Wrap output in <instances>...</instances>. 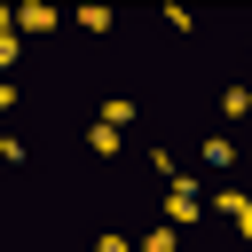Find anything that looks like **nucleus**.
Wrapping results in <instances>:
<instances>
[{
    "instance_id": "5",
    "label": "nucleus",
    "mask_w": 252,
    "mask_h": 252,
    "mask_svg": "<svg viewBox=\"0 0 252 252\" xmlns=\"http://www.w3.org/2000/svg\"><path fill=\"white\" fill-rule=\"evenodd\" d=\"M87 150H94V158H118V126L94 118V126H87Z\"/></svg>"
},
{
    "instance_id": "4",
    "label": "nucleus",
    "mask_w": 252,
    "mask_h": 252,
    "mask_svg": "<svg viewBox=\"0 0 252 252\" xmlns=\"http://www.w3.org/2000/svg\"><path fill=\"white\" fill-rule=\"evenodd\" d=\"M94 118H102V126H134V102H126V94H102V110H94Z\"/></svg>"
},
{
    "instance_id": "2",
    "label": "nucleus",
    "mask_w": 252,
    "mask_h": 252,
    "mask_svg": "<svg viewBox=\"0 0 252 252\" xmlns=\"http://www.w3.org/2000/svg\"><path fill=\"white\" fill-rule=\"evenodd\" d=\"M8 24H16V32H55V8H39V0H24V8H8Z\"/></svg>"
},
{
    "instance_id": "3",
    "label": "nucleus",
    "mask_w": 252,
    "mask_h": 252,
    "mask_svg": "<svg viewBox=\"0 0 252 252\" xmlns=\"http://www.w3.org/2000/svg\"><path fill=\"white\" fill-rule=\"evenodd\" d=\"M213 213H220V220H236V228H252V205H244V189H213Z\"/></svg>"
},
{
    "instance_id": "1",
    "label": "nucleus",
    "mask_w": 252,
    "mask_h": 252,
    "mask_svg": "<svg viewBox=\"0 0 252 252\" xmlns=\"http://www.w3.org/2000/svg\"><path fill=\"white\" fill-rule=\"evenodd\" d=\"M173 189H165V220L173 228H197V213H205V181H189V173H165Z\"/></svg>"
},
{
    "instance_id": "6",
    "label": "nucleus",
    "mask_w": 252,
    "mask_h": 252,
    "mask_svg": "<svg viewBox=\"0 0 252 252\" xmlns=\"http://www.w3.org/2000/svg\"><path fill=\"white\" fill-rule=\"evenodd\" d=\"M71 24H79V32H110V8H94V0H87V8H71Z\"/></svg>"
}]
</instances>
